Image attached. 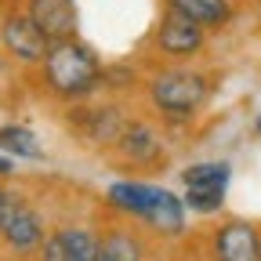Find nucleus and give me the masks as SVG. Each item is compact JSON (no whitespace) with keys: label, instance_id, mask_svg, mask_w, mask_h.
<instances>
[{"label":"nucleus","instance_id":"obj_8","mask_svg":"<svg viewBox=\"0 0 261 261\" xmlns=\"http://www.w3.org/2000/svg\"><path fill=\"white\" fill-rule=\"evenodd\" d=\"M0 232H4L18 250L33 247L40 240V225L33 218V211H25L22 203H4V221H0Z\"/></svg>","mask_w":261,"mask_h":261},{"label":"nucleus","instance_id":"obj_9","mask_svg":"<svg viewBox=\"0 0 261 261\" xmlns=\"http://www.w3.org/2000/svg\"><path fill=\"white\" fill-rule=\"evenodd\" d=\"M171 8L185 11L192 22H200V25H218V22L228 18L225 0H171Z\"/></svg>","mask_w":261,"mask_h":261},{"label":"nucleus","instance_id":"obj_14","mask_svg":"<svg viewBox=\"0 0 261 261\" xmlns=\"http://www.w3.org/2000/svg\"><path fill=\"white\" fill-rule=\"evenodd\" d=\"M0 145L11 149V152H18V156H37L40 152V145L33 142V135H29L25 127H4V130H0Z\"/></svg>","mask_w":261,"mask_h":261},{"label":"nucleus","instance_id":"obj_12","mask_svg":"<svg viewBox=\"0 0 261 261\" xmlns=\"http://www.w3.org/2000/svg\"><path fill=\"white\" fill-rule=\"evenodd\" d=\"M98 261H138V247H135V240L116 232L98 247Z\"/></svg>","mask_w":261,"mask_h":261},{"label":"nucleus","instance_id":"obj_1","mask_svg":"<svg viewBox=\"0 0 261 261\" xmlns=\"http://www.w3.org/2000/svg\"><path fill=\"white\" fill-rule=\"evenodd\" d=\"M113 196V203L116 207H127V211H135L142 214L152 228H163V232H178L181 228V207L171 192H163V189H149V185H113L109 189Z\"/></svg>","mask_w":261,"mask_h":261},{"label":"nucleus","instance_id":"obj_7","mask_svg":"<svg viewBox=\"0 0 261 261\" xmlns=\"http://www.w3.org/2000/svg\"><path fill=\"white\" fill-rule=\"evenodd\" d=\"M218 257L221 261H261L257 232L250 225H228L218 236Z\"/></svg>","mask_w":261,"mask_h":261},{"label":"nucleus","instance_id":"obj_10","mask_svg":"<svg viewBox=\"0 0 261 261\" xmlns=\"http://www.w3.org/2000/svg\"><path fill=\"white\" fill-rule=\"evenodd\" d=\"M62 261H98V243L84 228H69L62 232Z\"/></svg>","mask_w":261,"mask_h":261},{"label":"nucleus","instance_id":"obj_4","mask_svg":"<svg viewBox=\"0 0 261 261\" xmlns=\"http://www.w3.org/2000/svg\"><path fill=\"white\" fill-rule=\"evenodd\" d=\"M29 18L44 29L47 40H69L76 29V11L69 0H33Z\"/></svg>","mask_w":261,"mask_h":261},{"label":"nucleus","instance_id":"obj_16","mask_svg":"<svg viewBox=\"0 0 261 261\" xmlns=\"http://www.w3.org/2000/svg\"><path fill=\"white\" fill-rule=\"evenodd\" d=\"M0 221H4V192H0Z\"/></svg>","mask_w":261,"mask_h":261},{"label":"nucleus","instance_id":"obj_5","mask_svg":"<svg viewBox=\"0 0 261 261\" xmlns=\"http://www.w3.org/2000/svg\"><path fill=\"white\" fill-rule=\"evenodd\" d=\"M200 40H203L200 22H192V18H189L185 11H178V8L163 18V25H160V47L171 51V55H189V51L200 47Z\"/></svg>","mask_w":261,"mask_h":261},{"label":"nucleus","instance_id":"obj_15","mask_svg":"<svg viewBox=\"0 0 261 261\" xmlns=\"http://www.w3.org/2000/svg\"><path fill=\"white\" fill-rule=\"evenodd\" d=\"M135 138H127V152H149V135L145 130H130Z\"/></svg>","mask_w":261,"mask_h":261},{"label":"nucleus","instance_id":"obj_3","mask_svg":"<svg viewBox=\"0 0 261 261\" xmlns=\"http://www.w3.org/2000/svg\"><path fill=\"white\" fill-rule=\"evenodd\" d=\"M207 84L200 73H163L152 84V98L160 109H171V113H189L203 102Z\"/></svg>","mask_w":261,"mask_h":261},{"label":"nucleus","instance_id":"obj_17","mask_svg":"<svg viewBox=\"0 0 261 261\" xmlns=\"http://www.w3.org/2000/svg\"><path fill=\"white\" fill-rule=\"evenodd\" d=\"M8 167H11V163H4V160H0V171H8Z\"/></svg>","mask_w":261,"mask_h":261},{"label":"nucleus","instance_id":"obj_13","mask_svg":"<svg viewBox=\"0 0 261 261\" xmlns=\"http://www.w3.org/2000/svg\"><path fill=\"white\" fill-rule=\"evenodd\" d=\"M185 185H228V167L225 163H200L185 171Z\"/></svg>","mask_w":261,"mask_h":261},{"label":"nucleus","instance_id":"obj_18","mask_svg":"<svg viewBox=\"0 0 261 261\" xmlns=\"http://www.w3.org/2000/svg\"><path fill=\"white\" fill-rule=\"evenodd\" d=\"M257 135H261V120H257Z\"/></svg>","mask_w":261,"mask_h":261},{"label":"nucleus","instance_id":"obj_6","mask_svg":"<svg viewBox=\"0 0 261 261\" xmlns=\"http://www.w3.org/2000/svg\"><path fill=\"white\" fill-rule=\"evenodd\" d=\"M4 44L11 47V55L33 62V58L44 55L47 37H44V29L33 22V18H18V15H15V18H8V25H4Z\"/></svg>","mask_w":261,"mask_h":261},{"label":"nucleus","instance_id":"obj_2","mask_svg":"<svg viewBox=\"0 0 261 261\" xmlns=\"http://www.w3.org/2000/svg\"><path fill=\"white\" fill-rule=\"evenodd\" d=\"M47 80L62 94H84L98 80V62L84 44L62 40L47 51Z\"/></svg>","mask_w":261,"mask_h":261},{"label":"nucleus","instance_id":"obj_11","mask_svg":"<svg viewBox=\"0 0 261 261\" xmlns=\"http://www.w3.org/2000/svg\"><path fill=\"white\" fill-rule=\"evenodd\" d=\"M225 200V185H189L185 203L192 211H218Z\"/></svg>","mask_w":261,"mask_h":261}]
</instances>
